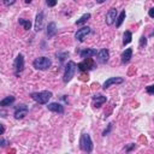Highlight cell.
<instances>
[{
  "label": "cell",
  "instance_id": "6da1fadb",
  "mask_svg": "<svg viewBox=\"0 0 154 154\" xmlns=\"http://www.w3.org/2000/svg\"><path fill=\"white\" fill-rule=\"evenodd\" d=\"M77 70V64L72 60L67 61V64L65 65V70H64V82L67 83L72 80V77L75 76V72Z\"/></svg>",
  "mask_w": 154,
  "mask_h": 154
},
{
  "label": "cell",
  "instance_id": "7a4b0ae2",
  "mask_svg": "<svg viewBox=\"0 0 154 154\" xmlns=\"http://www.w3.org/2000/svg\"><path fill=\"white\" fill-rule=\"evenodd\" d=\"M30 96L37 104L46 105V104H48V100L52 98V93L48 90H43V92H39V93H33Z\"/></svg>",
  "mask_w": 154,
  "mask_h": 154
},
{
  "label": "cell",
  "instance_id": "3957f363",
  "mask_svg": "<svg viewBox=\"0 0 154 154\" xmlns=\"http://www.w3.org/2000/svg\"><path fill=\"white\" fill-rule=\"evenodd\" d=\"M80 148L87 153H90L93 150V141L89 134H82L80 138Z\"/></svg>",
  "mask_w": 154,
  "mask_h": 154
},
{
  "label": "cell",
  "instance_id": "277c9868",
  "mask_svg": "<svg viewBox=\"0 0 154 154\" xmlns=\"http://www.w3.org/2000/svg\"><path fill=\"white\" fill-rule=\"evenodd\" d=\"M33 65L36 70H47L52 66V60L47 57H40L33 61Z\"/></svg>",
  "mask_w": 154,
  "mask_h": 154
},
{
  "label": "cell",
  "instance_id": "5b68a950",
  "mask_svg": "<svg viewBox=\"0 0 154 154\" xmlns=\"http://www.w3.org/2000/svg\"><path fill=\"white\" fill-rule=\"evenodd\" d=\"M81 71H89V70H93L95 67V61L92 59V58H86L83 59V61H81L78 65H77Z\"/></svg>",
  "mask_w": 154,
  "mask_h": 154
},
{
  "label": "cell",
  "instance_id": "8992f818",
  "mask_svg": "<svg viewBox=\"0 0 154 154\" xmlns=\"http://www.w3.org/2000/svg\"><path fill=\"white\" fill-rule=\"evenodd\" d=\"M90 34V28L89 27H82L81 29H78L75 34V39L78 42H83L84 39L87 37V35Z\"/></svg>",
  "mask_w": 154,
  "mask_h": 154
},
{
  "label": "cell",
  "instance_id": "52a82bcc",
  "mask_svg": "<svg viewBox=\"0 0 154 154\" xmlns=\"http://www.w3.org/2000/svg\"><path fill=\"white\" fill-rule=\"evenodd\" d=\"M13 67H15L16 76H18L23 71V69H24V57H23V54L17 55V58L15 59V63H13Z\"/></svg>",
  "mask_w": 154,
  "mask_h": 154
},
{
  "label": "cell",
  "instance_id": "ba28073f",
  "mask_svg": "<svg viewBox=\"0 0 154 154\" xmlns=\"http://www.w3.org/2000/svg\"><path fill=\"white\" fill-rule=\"evenodd\" d=\"M108 58H110V52H108V49H106V48L100 49V51L98 52V54H96V60H98V63H100V64H106V63L108 61Z\"/></svg>",
  "mask_w": 154,
  "mask_h": 154
},
{
  "label": "cell",
  "instance_id": "9c48e42d",
  "mask_svg": "<svg viewBox=\"0 0 154 154\" xmlns=\"http://www.w3.org/2000/svg\"><path fill=\"white\" fill-rule=\"evenodd\" d=\"M123 82H124L123 77H111V78H108V80L105 81V83L102 84V88H104V89H107V88H110L112 84H120V83H123Z\"/></svg>",
  "mask_w": 154,
  "mask_h": 154
},
{
  "label": "cell",
  "instance_id": "30bf717a",
  "mask_svg": "<svg viewBox=\"0 0 154 154\" xmlns=\"http://www.w3.org/2000/svg\"><path fill=\"white\" fill-rule=\"evenodd\" d=\"M28 113V106L27 105H19L15 110V118L16 119H23Z\"/></svg>",
  "mask_w": 154,
  "mask_h": 154
},
{
  "label": "cell",
  "instance_id": "8fae6325",
  "mask_svg": "<svg viewBox=\"0 0 154 154\" xmlns=\"http://www.w3.org/2000/svg\"><path fill=\"white\" fill-rule=\"evenodd\" d=\"M117 10L116 9H110L108 10V12H107V15H106V23H107V25H112L116 21H117Z\"/></svg>",
  "mask_w": 154,
  "mask_h": 154
},
{
  "label": "cell",
  "instance_id": "7c38bea8",
  "mask_svg": "<svg viewBox=\"0 0 154 154\" xmlns=\"http://www.w3.org/2000/svg\"><path fill=\"white\" fill-rule=\"evenodd\" d=\"M47 108L52 112H55V113H64V106L61 104H58V102H52V104H48L47 105Z\"/></svg>",
  "mask_w": 154,
  "mask_h": 154
},
{
  "label": "cell",
  "instance_id": "4fadbf2b",
  "mask_svg": "<svg viewBox=\"0 0 154 154\" xmlns=\"http://www.w3.org/2000/svg\"><path fill=\"white\" fill-rule=\"evenodd\" d=\"M96 54H98L96 49H93V48H86V49H83V51L80 52V57L83 58V59H86V58H92V57H94V55H96Z\"/></svg>",
  "mask_w": 154,
  "mask_h": 154
},
{
  "label": "cell",
  "instance_id": "5bb4252c",
  "mask_svg": "<svg viewBox=\"0 0 154 154\" xmlns=\"http://www.w3.org/2000/svg\"><path fill=\"white\" fill-rule=\"evenodd\" d=\"M106 96H104V95H94L93 96V105H94V107H96V108H99V107H101L102 106V104H105L106 102Z\"/></svg>",
  "mask_w": 154,
  "mask_h": 154
},
{
  "label": "cell",
  "instance_id": "9a60e30c",
  "mask_svg": "<svg viewBox=\"0 0 154 154\" xmlns=\"http://www.w3.org/2000/svg\"><path fill=\"white\" fill-rule=\"evenodd\" d=\"M43 27V12L37 13L35 19V31H40Z\"/></svg>",
  "mask_w": 154,
  "mask_h": 154
},
{
  "label": "cell",
  "instance_id": "2e32d148",
  "mask_svg": "<svg viewBox=\"0 0 154 154\" xmlns=\"http://www.w3.org/2000/svg\"><path fill=\"white\" fill-rule=\"evenodd\" d=\"M131 57H132V48H126L123 53H122V63L123 64H128L129 61H130V59H131Z\"/></svg>",
  "mask_w": 154,
  "mask_h": 154
},
{
  "label": "cell",
  "instance_id": "e0dca14e",
  "mask_svg": "<svg viewBox=\"0 0 154 154\" xmlns=\"http://www.w3.org/2000/svg\"><path fill=\"white\" fill-rule=\"evenodd\" d=\"M55 34H57V24L54 22L48 23V25H47V36L48 37H52Z\"/></svg>",
  "mask_w": 154,
  "mask_h": 154
},
{
  "label": "cell",
  "instance_id": "ac0fdd59",
  "mask_svg": "<svg viewBox=\"0 0 154 154\" xmlns=\"http://www.w3.org/2000/svg\"><path fill=\"white\" fill-rule=\"evenodd\" d=\"M15 102V96L10 95V96H6L5 99H3L1 101H0V106L1 107H7L10 105H12Z\"/></svg>",
  "mask_w": 154,
  "mask_h": 154
},
{
  "label": "cell",
  "instance_id": "d6986e66",
  "mask_svg": "<svg viewBox=\"0 0 154 154\" xmlns=\"http://www.w3.org/2000/svg\"><path fill=\"white\" fill-rule=\"evenodd\" d=\"M131 40H132V34H131V31L126 30L124 33V35H123V43H124V46L128 45V43H130Z\"/></svg>",
  "mask_w": 154,
  "mask_h": 154
},
{
  "label": "cell",
  "instance_id": "ffe728a7",
  "mask_svg": "<svg viewBox=\"0 0 154 154\" xmlns=\"http://www.w3.org/2000/svg\"><path fill=\"white\" fill-rule=\"evenodd\" d=\"M18 23H19V25H22L25 30H29V29L31 28V22H30V21H28V19L19 18V19H18Z\"/></svg>",
  "mask_w": 154,
  "mask_h": 154
},
{
  "label": "cell",
  "instance_id": "44dd1931",
  "mask_svg": "<svg viewBox=\"0 0 154 154\" xmlns=\"http://www.w3.org/2000/svg\"><path fill=\"white\" fill-rule=\"evenodd\" d=\"M89 18H90V13H84L80 19L76 21V25H82V24H84Z\"/></svg>",
  "mask_w": 154,
  "mask_h": 154
},
{
  "label": "cell",
  "instance_id": "7402d4cb",
  "mask_svg": "<svg viewBox=\"0 0 154 154\" xmlns=\"http://www.w3.org/2000/svg\"><path fill=\"white\" fill-rule=\"evenodd\" d=\"M124 19H125V11H122V12L119 13V16L117 17V21H116V25L119 28V27L122 25V23L124 22Z\"/></svg>",
  "mask_w": 154,
  "mask_h": 154
},
{
  "label": "cell",
  "instance_id": "603a6c76",
  "mask_svg": "<svg viewBox=\"0 0 154 154\" xmlns=\"http://www.w3.org/2000/svg\"><path fill=\"white\" fill-rule=\"evenodd\" d=\"M146 45H147V37L146 36H141V39H140V47H143Z\"/></svg>",
  "mask_w": 154,
  "mask_h": 154
},
{
  "label": "cell",
  "instance_id": "cb8c5ba5",
  "mask_svg": "<svg viewBox=\"0 0 154 154\" xmlns=\"http://www.w3.org/2000/svg\"><path fill=\"white\" fill-rule=\"evenodd\" d=\"M112 126H113V124H112V123H110V124L107 125V129H106V130H105V131L102 132V135H104V136H106V135H108V134H110V131L112 130Z\"/></svg>",
  "mask_w": 154,
  "mask_h": 154
},
{
  "label": "cell",
  "instance_id": "d4e9b609",
  "mask_svg": "<svg viewBox=\"0 0 154 154\" xmlns=\"http://www.w3.org/2000/svg\"><path fill=\"white\" fill-rule=\"evenodd\" d=\"M146 90H147V93H148V94H150V95H154V84H152V86H148V87L146 88Z\"/></svg>",
  "mask_w": 154,
  "mask_h": 154
},
{
  "label": "cell",
  "instance_id": "484cf974",
  "mask_svg": "<svg viewBox=\"0 0 154 154\" xmlns=\"http://www.w3.org/2000/svg\"><path fill=\"white\" fill-rule=\"evenodd\" d=\"M46 4L49 6V7H53L57 5V0H46Z\"/></svg>",
  "mask_w": 154,
  "mask_h": 154
},
{
  "label": "cell",
  "instance_id": "4316f807",
  "mask_svg": "<svg viewBox=\"0 0 154 154\" xmlns=\"http://www.w3.org/2000/svg\"><path fill=\"white\" fill-rule=\"evenodd\" d=\"M16 3V0H4V4L6 5V6H11V5H13Z\"/></svg>",
  "mask_w": 154,
  "mask_h": 154
},
{
  "label": "cell",
  "instance_id": "83f0119b",
  "mask_svg": "<svg viewBox=\"0 0 154 154\" xmlns=\"http://www.w3.org/2000/svg\"><path fill=\"white\" fill-rule=\"evenodd\" d=\"M132 148H135V144H134V143H130V146H128V147L125 148V150H126V152H130Z\"/></svg>",
  "mask_w": 154,
  "mask_h": 154
},
{
  "label": "cell",
  "instance_id": "f1b7e54d",
  "mask_svg": "<svg viewBox=\"0 0 154 154\" xmlns=\"http://www.w3.org/2000/svg\"><path fill=\"white\" fill-rule=\"evenodd\" d=\"M148 15H149V17H152V18H154V7H152L149 11H148Z\"/></svg>",
  "mask_w": 154,
  "mask_h": 154
},
{
  "label": "cell",
  "instance_id": "f546056e",
  "mask_svg": "<svg viewBox=\"0 0 154 154\" xmlns=\"http://www.w3.org/2000/svg\"><path fill=\"white\" fill-rule=\"evenodd\" d=\"M0 143H1V147H5V146H6V141H5L4 138L0 140Z\"/></svg>",
  "mask_w": 154,
  "mask_h": 154
},
{
  "label": "cell",
  "instance_id": "4dcf8cb0",
  "mask_svg": "<svg viewBox=\"0 0 154 154\" xmlns=\"http://www.w3.org/2000/svg\"><path fill=\"white\" fill-rule=\"evenodd\" d=\"M105 1H106V0H96L98 4H102V3H105Z\"/></svg>",
  "mask_w": 154,
  "mask_h": 154
},
{
  "label": "cell",
  "instance_id": "1f68e13d",
  "mask_svg": "<svg viewBox=\"0 0 154 154\" xmlns=\"http://www.w3.org/2000/svg\"><path fill=\"white\" fill-rule=\"evenodd\" d=\"M4 131H5V128H4V125H3V124H1V135H3V134H4Z\"/></svg>",
  "mask_w": 154,
  "mask_h": 154
},
{
  "label": "cell",
  "instance_id": "d6a6232c",
  "mask_svg": "<svg viewBox=\"0 0 154 154\" xmlns=\"http://www.w3.org/2000/svg\"><path fill=\"white\" fill-rule=\"evenodd\" d=\"M24 1H25V4H30V3L33 1V0H24Z\"/></svg>",
  "mask_w": 154,
  "mask_h": 154
}]
</instances>
